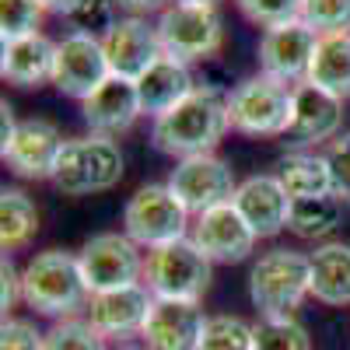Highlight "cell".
<instances>
[{
    "instance_id": "obj_22",
    "label": "cell",
    "mask_w": 350,
    "mask_h": 350,
    "mask_svg": "<svg viewBox=\"0 0 350 350\" xmlns=\"http://www.w3.org/2000/svg\"><path fill=\"white\" fill-rule=\"evenodd\" d=\"M56 64V42L39 36L11 39L0 46V77L14 88H39L42 81H53Z\"/></svg>"
},
{
    "instance_id": "obj_12",
    "label": "cell",
    "mask_w": 350,
    "mask_h": 350,
    "mask_svg": "<svg viewBox=\"0 0 350 350\" xmlns=\"http://www.w3.org/2000/svg\"><path fill=\"white\" fill-rule=\"evenodd\" d=\"M315 46H319V32L308 28L301 18L277 25V28H267L259 39V74L298 88L301 81H308Z\"/></svg>"
},
{
    "instance_id": "obj_18",
    "label": "cell",
    "mask_w": 350,
    "mask_h": 350,
    "mask_svg": "<svg viewBox=\"0 0 350 350\" xmlns=\"http://www.w3.org/2000/svg\"><path fill=\"white\" fill-rule=\"evenodd\" d=\"M207 319L200 301H172V298H154L151 315L140 329V340L148 350H200Z\"/></svg>"
},
{
    "instance_id": "obj_41",
    "label": "cell",
    "mask_w": 350,
    "mask_h": 350,
    "mask_svg": "<svg viewBox=\"0 0 350 350\" xmlns=\"http://www.w3.org/2000/svg\"><path fill=\"white\" fill-rule=\"evenodd\" d=\"M120 350H148V347H120Z\"/></svg>"
},
{
    "instance_id": "obj_31",
    "label": "cell",
    "mask_w": 350,
    "mask_h": 350,
    "mask_svg": "<svg viewBox=\"0 0 350 350\" xmlns=\"http://www.w3.org/2000/svg\"><path fill=\"white\" fill-rule=\"evenodd\" d=\"M42 350H109L105 336L88 319H60L42 340Z\"/></svg>"
},
{
    "instance_id": "obj_29",
    "label": "cell",
    "mask_w": 350,
    "mask_h": 350,
    "mask_svg": "<svg viewBox=\"0 0 350 350\" xmlns=\"http://www.w3.org/2000/svg\"><path fill=\"white\" fill-rule=\"evenodd\" d=\"M46 18L42 0H0V39H25V36H39Z\"/></svg>"
},
{
    "instance_id": "obj_24",
    "label": "cell",
    "mask_w": 350,
    "mask_h": 350,
    "mask_svg": "<svg viewBox=\"0 0 350 350\" xmlns=\"http://www.w3.org/2000/svg\"><path fill=\"white\" fill-rule=\"evenodd\" d=\"M308 84L323 88L336 98H350V32L319 36L312 67H308Z\"/></svg>"
},
{
    "instance_id": "obj_15",
    "label": "cell",
    "mask_w": 350,
    "mask_h": 350,
    "mask_svg": "<svg viewBox=\"0 0 350 350\" xmlns=\"http://www.w3.org/2000/svg\"><path fill=\"white\" fill-rule=\"evenodd\" d=\"M189 239L196 242V249L211 262H242V259L252 256V249L259 242L235 203H221V207L203 211L200 217H193Z\"/></svg>"
},
{
    "instance_id": "obj_7",
    "label": "cell",
    "mask_w": 350,
    "mask_h": 350,
    "mask_svg": "<svg viewBox=\"0 0 350 350\" xmlns=\"http://www.w3.org/2000/svg\"><path fill=\"white\" fill-rule=\"evenodd\" d=\"M189 211L168 189V183L140 186L123 207V235H130L140 249H161L168 242L189 239Z\"/></svg>"
},
{
    "instance_id": "obj_14",
    "label": "cell",
    "mask_w": 350,
    "mask_h": 350,
    "mask_svg": "<svg viewBox=\"0 0 350 350\" xmlns=\"http://www.w3.org/2000/svg\"><path fill=\"white\" fill-rule=\"evenodd\" d=\"M102 49H105L112 77H123L133 84L165 56L161 39H158V25H151L148 18H137V14L120 18V25L102 39Z\"/></svg>"
},
{
    "instance_id": "obj_40",
    "label": "cell",
    "mask_w": 350,
    "mask_h": 350,
    "mask_svg": "<svg viewBox=\"0 0 350 350\" xmlns=\"http://www.w3.org/2000/svg\"><path fill=\"white\" fill-rule=\"evenodd\" d=\"M175 4H189V8H211V11H217L221 0H175Z\"/></svg>"
},
{
    "instance_id": "obj_23",
    "label": "cell",
    "mask_w": 350,
    "mask_h": 350,
    "mask_svg": "<svg viewBox=\"0 0 350 350\" xmlns=\"http://www.w3.org/2000/svg\"><path fill=\"white\" fill-rule=\"evenodd\" d=\"M312 267V298L329 308L350 305V245L343 242H323L308 252Z\"/></svg>"
},
{
    "instance_id": "obj_21",
    "label": "cell",
    "mask_w": 350,
    "mask_h": 350,
    "mask_svg": "<svg viewBox=\"0 0 350 350\" xmlns=\"http://www.w3.org/2000/svg\"><path fill=\"white\" fill-rule=\"evenodd\" d=\"M196 92V81L189 64L175 60V56H161V60L137 81V98H140V112L158 120L168 109H175L183 98H189Z\"/></svg>"
},
{
    "instance_id": "obj_35",
    "label": "cell",
    "mask_w": 350,
    "mask_h": 350,
    "mask_svg": "<svg viewBox=\"0 0 350 350\" xmlns=\"http://www.w3.org/2000/svg\"><path fill=\"white\" fill-rule=\"evenodd\" d=\"M326 165L333 179V196L350 203V133H340L326 148Z\"/></svg>"
},
{
    "instance_id": "obj_34",
    "label": "cell",
    "mask_w": 350,
    "mask_h": 350,
    "mask_svg": "<svg viewBox=\"0 0 350 350\" xmlns=\"http://www.w3.org/2000/svg\"><path fill=\"white\" fill-rule=\"evenodd\" d=\"M235 4L252 25L277 28V25H287V21H298L305 0H235Z\"/></svg>"
},
{
    "instance_id": "obj_38",
    "label": "cell",
    "mask_w": 350,
    "mask_h": 350,
    "mask_svg": "<svg viewBox=\"0 0 350 350\" xmlns=\"http://www.w3.org/2000/svg\"><path fill=\"white\" fill-rule=\"evenodd\" d=\"M123 11H130V14H137V18H144V14H151V11H165L168 8V0H116Z\"/></svg>"
},
{
    "instance_id": "obj_19",
    "label": "cell",
    "mask_w": 350,
    "mask_h": 350,
    "mask_svg": "<svg viewBox=\"0 0 350 350\" xmlns=\"http://www.w3.org/2000/svg\"><path fill=\"white\" fill-rule=\"evenodd\" d=\"M239 214L245 217V224L256 231V239H273L287 228V214H291V196L280 186L277 175H249L245 183H239L235 200Z\"/></svg>"
},
{
    "instance_id": "obj_39",
    "label": "cell",
    "mask_w": 350,
    "mask_h": 350,
    "mask_svg": "<svg viewBox=\"0 0 350 350\" xmlns=\"http://www.w3.org/2000/svg\"><path fill=\"white\" fill-rule=\"evenodd\" d=\"M77 4H81V0H42V8H46V11H53V14H64V18H67V14H70Z\"/></svg>"
},
{
    "instance_id": "obj_4",
    "label": "cell",
    "mask_w": 350,
    "mask_h": 350,
    "mask_svg": "<svg viewBox=\"0 0 350 350\" xmlns=\"http://www.w3.org/2000/svg\"><path fill=\"white\" fill-rule=\"evenodd\" d=\"M123 179V151L112 137H70L53 168V186L64 196H92L105 193Z\"/></svg>"
},
{
    "instance_id": "obj_20",
    "label": "cell",
    "mask_w": 350,
    "mask_h": 350,
    "mask_svg": "<svg viewBox=\"0 0 350 350\" xmlns=\"http://www.w3.org/2000/svg\"><path fill=\"white\" fill-rule=\"evenodd\" d=\"M81 116L92 133L98 137H120L126 130H133V123L140 120V98H137V84L123 81V77H109L92 98L81 102Z\"/></svg>"
},
{
    "instance_id": "obj_9",
    "label": "cell",
    "mask_w": 350,
    "mask_h": 350,
    "mask_svg": "<svg viewBox=\"0 0 350 350\" xmlns=\"http://www.w3.org/2000/svg\"><path fill=\"white\" fill-rule=\"evenodd\" d=\"M77 259H81V273H84V284L92 295L126 287V284H144L140 245L130 235H120V231L92 235L81 245Z\"/></svg>"
},
{
    "instance_id": "obj_13",
    "label": "cell",
    "mask_w": 350,
    "mask_h": 350,
    "mask_svg": "<svg viewBox=\"0 0 350 350\" xmlns=\"http://www.w3.org/2000/svg\"><path fill=\"white\" fill-rule=\"evenodd\" d=\"M343 126V98L323 92L308 81L295 88V105H291V123L284 133V144H291L295 151L315 148V144H333Z\"/></svg>"
},
{
    "instance_id": "obj_25",
    "label": "cell",
    "mask_w": 350,
    "mask_h": 350,
    "mask_svg": "<svg viewBox=\"0 0 350 350\" xmlns=\"http://www.w3.org/2000/svg\"><path fill=\"white\" fill-rule=\"evenodd\" d=\"M277 179L287 189L291 200H305V196H326L333 193L329 179V165L326 154H312V151H291L277 161Z\"/></svg>"
},
{
    "instance_id": "obj_10",
    "label": "cell",
    "mask_w": 350,
    "mask_h": 350,
    "mask_svg": "<svg viewBox=\"0 0 350 350\" xmlns=\"http://www.w3.org/2000/svg\"><path fill=\"white\" fill-rule=\"evenodd\" d=\"M168 189L179 196V203L189 211V217H200L203 211H214L221 203L235 200V172L217 154L183 158L168 175Z\"/></svg>"
},
{
    "instance_id": "obj_30",
    "label": "cell",
    "mask_w": 350,
    "mask_h": 350,
    "mask_svg": "<svg viewBox=\"0 0 350 350\" xmlns=\"http://www.w3.org/2000/svg\"><path fill=\"white\" fill-rule=\"evenodd\" d=\"M200 350H252V323L242 315H211Z\"/></svg>"
},
{
    "instance_id": "obj_32",
    "label": "cell",
    "mask_w": 350,
    "mask_h": 350,
    "mask_svg": "<svg viewBox=\"0 0 350 350\" xmlns=\"http://www.w3.org/2000/svg\"><path fill=\"white\" fill-rule=\"evenodd\" d=\"M116 0H81V4L67 14L70 28L81 36H92V39H105L116 25H120V18H116Z\"/></svg>"
},
{
    "instance_id": "obj_3",
    "label": "cell",
    "mask_w": 350,
    "mask_h": 350,
    "mask_svg": "<svg viewBox=\"0 0 350 350\" xmlns=\"http://www.w3.org/2000/svg\"><path fill=\"white\" fill-rule=\"evenodd\" d=\"M249 298L262 319H295L305 298H312L308 256L295 249L262 252L249 270Z\"/></svg>"
},
{
    "instance_id": "obj_26",
    "label": "cell",
    "mask_w": 350,
    "mask_h": 350,
    "mask_svg": "<svg viewBox=\"0 0 350 350\" xmlns=\"http://www.w3.org/2000/svg\"><path fill=\"white\" fill-rule=\"evenodd\" d=\"M39 231V207L36 200L28 196L25 189L8 186L0 193V245H4V256L25 249L28 242L36 239Z\"/></svg>"
},
{
    "instance_id": "obj_28",
    "label": "cell",
    "mask_w": 350,
    "mask_h": 350,
    "mask_svg": "<svg viewBox=\"0 0 350 350\" xmlns=\"http://www.w3.org/2000/svg\"><path fill=\"white\" fill-rule=\"evenodd\" d=\"M252 350H312V340L298 319H259L252 323Z\"/></svg>"
},
{
    "instance_id": "obj_27",
    "label": "cell",
    "mask_w": 350,
    "mask_h": 350,
    "mask_svg": "<svg viewBox=\"0 0 350 350\" xmlns=\"http://www.w3.org/2000/svg\"><path fill=\"white\" fill-rule=\"evenodd\" d=\"M343 214V200L326 193V196H305V200H291V214H287V231L298 239H326L329 231L340 224Z\"/></svg>"
},
{
    "instance_id": "obj_17",
    "label": "cell",
    "mask_w": 350,
    "mask_h": 350,
    "mask_svg": "<svg viewBox=\"0 0 350 350\" xmlns=\"http://www.w3.org/2000/svg\"><path fill=\"white\" fill-rule=\"evenodd\" d=\"M154 295L144 284H126L116 291H102L88 301V323H92L105 340H130L140 336L144 323L151 315Z\"/></svg>"
},
{
    "instance_id": "obj_16",
    "label": "cell",
    "mask_w": 350,
    "mask_h": 350,
    "mask_svg": "<svg viewBox=\"0 0 350 350\" xmlns=\"http://www.w3.org/2000/svg\"><path fill=\"white\" fill-rule=\"evenodd\" d=\"M64 133L56 130V123L49 120H21L11 144L0 158L4 165L18 175V179H32V183H42V179H53V168L60 161V151H64Z\"/></svg>"
},
{
    "instance_id": "obj_1",
    "label": "cell",
    "mask_w": 350,
    "mask_h": 350,
    "mask_svg": "<svg viewBox=\"0 0 350 350\" xmlns=\"http://www.w3.org/2000/svg\"><path fill=\"white\" fill-rule=\"evenodd\" d=\"M231 130L228 120V95L217 88L196 84V92L183 98L175 109L151 123V140L161 154L172 158H200V154H214V148L224 140Z\"/></svg>"
},
{
    "instance_id": "obj_2",
    "label": "cell",
    "mask_w": 350,
    "mask_h": 350,
    "mask_svg": "<svg viewBox=\"0 0 350 350\" xmlns=\"http://www.w3.org/2000/svg\"><path fill=\"white\" fill-rule=\"evenodd\" d=\"M21 301L36 315L56 319V323L77 319V312L92 301V291L81 273V259L67 249L36 252L21 270Z\"/></svg>"
},
{
    "instance_id": "obj_37",
    "label": "cell",
    "mask_w": 350,
    "mask_h": 350,
    "mask_svg": "<svg viewBox=\"0 0 350 350\" xmlns=\"http://www.w3.org/2000/svg\"><path fill=\"white\" fill-rule=\"evenodd\" d=\"M18 301H21V273L14 270L11 256H4L0 259V308H4V319Z\"/></svg>"
},
{
    "instance_id": "obj_8",
    "label": "cell",
    "mask_w": 350,
    "mask_h": 350,
    "mask_svg": "<svg viewBox=\"0 0 350 350\" xmlns=\"http://www.w3.org/2000/svg\"><path fill=\"white\" fill-rule=\"evenodd\" d=\"M158 39L165 56H175L183 64H207L224 46V25L211 8L168 4L158 18Z\"/></svg>"
},
{
    "instance_id": "obj_5",
    "label": "cell",
    "mask_w": 350,
    "mask_h": 350,
    "mask_svg": "<svg viewBox=\"0 0 350 350\" xmlns=\"http://www.w3.org/2000/svg\"><path fill=\"white\" fill-rule=\"evenodd\" d=\"M214 262L196 249L193 239L168 242L144 256V287L154 298L172 301H200L211 287Z\"/></svg>"
},
{
    "instance_id": "obj_33",
    "label": "cell",
    "mask_w": 350,
    "mask_h": 350,
    "mask_svg": "<svg viewBox=\"0 0 350 350\" xmlns=\"http://www.w3.org/2000/svg\"><path fill=\"white\" fill-rule=\"evenodd\" d=\"M301 21L308 28H315L319 36L350 32V0H305Z\"/></svg>"
},
{
    "instance_id": "obj_36",
    "label": "cell",
    "mask_w": 350,
    "mask_h": 350,
    "mask_svg": "<svg viewBox=\"0 0 350 350\" xmlns=\"http://www.w3.org/2000/svg\"><path fill=\"white\" fill-rule=\"evenodd\" d=\"M46 333H39L28 319H4L0 326V350H42Z\"/></svg>"
},
{
    "instance_id": "obj_6",
    "label": "cell",
    "mask_w": 350,
    "mask_h": 350,
    "mask_svg": "<svg viewBox=\"0 0 350 350\" xmlns=\"http://www.w3.org/2000/svg\"><path fill=\"white\" fill-rule=\"evenodd\" d=\"M291 105H295V88L256 74L228 92V120L231 130L245 137H284L291 123Z\"/></svg>"
},
{
    "instance_id": "obj_11",
    "label": "cell",
    "mask_w": 350,
    "mask_h": 350,
    "mask_svg": "<svg viewBox=\"0 0 350 350\" xmlns=\"http://www.w3.org/2000/svg\"><path fill=\"white\" fill-rule=\"evenodd\" d=\"M109 77H112V70H109V60H105L102 39L70 32V36H64L60 42H56L53 84H56L60 95L84 102V98H92Z\"/></svg>"
}]
</instances>
